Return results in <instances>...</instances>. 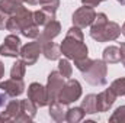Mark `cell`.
Masks as SVG:
<instances>
[{"instance_id": "obj_1", "label": "cell", "mask_w": 125, "mask_h": 123, "mask_svg": "<svg viewBox=\"0 0 125 123\" xmlns=\"http://www.w3.org/2000/svg\"><path fill=\"white\" fill-rule=\"evenodd\" d=\"M83 78L86 80V83H89L90 86L94 87H102L106 84L108 81V64L103 60H93L92 65L82 72Z\"/></svg>"}, {"instance_id": "obj_2", "label": "cell", "mask_w": 125, "mask_h": 123, "mask_svg": "<svg viewBox=\"0 0 125 123\" xmlns=\"http://www.w3.org/2000/svg\"><path fill=\"white\" fill-rule=\"evenodd\" d=\"M33 23V12H31L28 7H25L23 4L13 13L9 16L7 23H6V31L12 32H22L26 26H29Z\"/></svg>"}, {"instance_id": "obj_3", "label": "cell", "mask_w": 125, "mask_h": 123, "mask_svg": "<svg viewBox=\"0 0 125 123\" xmlns=\"http://www.w3.org/2000/svg\"><path fill=\"white\" fill-rule=\"evenodd\" d=\"M61 49V55H64L68 60H80V58H86L89 54V49L84 44V41H76L71 38H64V41L60 45Z\"/></svg>"}, {"instance_id": "obj_4", "label": "cell", "mask_w": 125, "mask_h": 123, "mask_svg": "<svg viewBox=\"0 0 125 123\" xmlns=\"http://www.w3.org/2000/svg\"><path fill=\"white\" fill-rule=\"evenodd\" d=\"M83 94V88H82V84L74 80V78H68L64 86H62L61 91L58 94V101H61L62 104H71L77 100H80Z\"/></svg>"}, {"instance_id": "obj_5", "label": "cell", "mask_w": 125, "mask_h": 123, "mask_svg": "<svg viewBox=\"0 0 125 123\" xmlns=\"http://www.w3.org/2000/svg\"><path fill=\"white\" fill-rule=\"evenodd\" d=\"M94 18H96V12H94L93 7L90 6H82L79 7L77 10H74L73 16H71V22L74 26L83 29V28H87L93 23Z\"/></svg>"}, {"instance_id": "obj_6", "label": "cell", "mask_w": 125, "mask_h": 123, "mask_svg": "<svg viewBox=\"0 0 125 123\" xmlns=\"http://www.w3.org/2000/svg\"><path fill=\"white\" fill-rule=\"evenodd\" d=\"M65 83V78L60 74V71H51L48 74V80H47V93H48V98H50V103L58 100V94L61 91L62 86Z\"/></svg>"}, {"instance_id": "obj_7", "label": "cell", "mask_w": 125, "mask_h": 123, "mask_svg": "<svg viewBox=\"0 0 125 123\" xmlns=\"http://www.w3.org/2000/svg\"><path fill=\"white\" fill-rule=\"evenodd\" d=\"M22 46V41L18 35L10 33L4 38L3 44L0 45V55L1 57H7V58H18L19 57V51Z\"/></svg>"}, {"instance_id": "obj_8", "label": "cell", "mask_w": 125, "mask_h": 123, "mask_svg": "<svg viewBox=\"0 0 125 123\" xmlns=\"http://www.w3.org/2000/svg\"><path fill=\"white\" fill-rule=\"evenodd\" d=\"M41 54H42V52H41V45H39L38 41H35V42H28V44L22 45V46H21V51H19L21 60L25 62L28 67L35 65Z\"/></svg>"}, {"instance_id": "obj_9", "label": "cell", "mask_w": 125, "mask_h": 123, "mask_svg": "<svg viewBox=\"0 0 125 123\" xmlns=\"http://www.w3.org/2000/svg\"><path fill=\"white\" fill-rule=\"evenodd\" d=\"M28 98L32 100L38 107L50 106V98H48L47 87H44L39 83H31L29 84V87H28Z\"/></svg>"}, {"instance_id": "obj_10", "label": "cell", "mask_w": 125, "mask_h": 123, "mask_svg": "<svg viewBox=\"0 0 125 123\" xmlns=\"http://www.w3.org/2000/svg\"><path fill=\"white\" fill-rule=\"evenodd\" d=\"M0 90L7 97H19L25 93V83L23 80H16L10 77L9 80L0 81Z\"/></svg>"}, {"instance_id": "obj_11", "label": "cell", "mask_w": 125, "mask_h": 123, "mask_svg": "<svg viewBox=\"0 0 125 123\" xmlns=\"http://www.w3.org/2000/svg\"><path fill=\"white\" fill-rule=\"evenodd\" d=\"M121 35V26L116 22H108L100 33L94 38L96 42H112L116 41Z\"/></svg>"}, {"instance_id": "obj_12", "label": "cell", "mask_w": 125, "mask_h": 123, "mask_svg": "<svg viewBox=\"0 0 125 123\" xmlns=\"http://www.w3.org/2000/svg\"><path fill=\"white\" fill-rule=\"evenodd\" d=\"M41 45V52L42 55L48 60V61H58L60 57H61V49L60 46L52 42V41H47V39H42V38H38L36 39Z\"/></svg>"}, {"instance_id": "obj_13", "label": "cell", "mask_w": 125, "mask_h": 123, "mask_svg": "<svg viewBox=\"0 0 125 123\" xmlns=\"http://www.w3.org/2000/svg\"><path fill=\"white\" fill-rule=\"evenodd\" d=\"M116 100V94L112 91V88H105L96 96V103H97V112H109Z\"/></svg>"}, {"instance_id": "obj_14", "label": "cell", "mask_w": 125, "mask_h": 123, "mask_svg": "<svg viewBox=\"0 0 125 123\" xmlns=\"http://www.w3.org/2000/svg\"><path fill=\"white\" fill-rule=\"evenodd\" d=\"M36 112H38V106L29 100V98H25V100H21V114L16 117L15 122L21 123V122H31L35 119L36 116Z\"/></svg>"}, {"instance_id": "obj_15", "label": "cell", "mask_w": 125, "mask_h": 123, "mask_svg": "<svg viewBox=\"0 0 125 123\" xmlns=\"http://www.w3.org/2000/svg\"><path fill=\"white\" fill-rule=\"evenodd\" d=\"M21 114V100H10L0 113V122H15Z\"/></svg>"}, {"instance_id": "obj_16", "label": "cell", "mask_w": 125, "mask_h": 123, "mask_svg": "<svg viewBox=\"0 0 125 123\" xmlns=\"http://www.w3.org/2000/svg\"><path fill=\"white\" fill-rule=\"evenodd\" d=\"M67 104H62L61 101L55 100L52 103H50V110H48V114L50 117L57 123L65 122V116H67Z\"/></svg>"}, {"instance_id": "obj_17", "label": "cell", "mask_w": 125, "mask_h": 123, "mask_svg": "<svg viewBox=\"0 0 125 123\" xmlns=\"http://www.w3.org/2000/svg\"><path fill=\"white\" fill-rule=\"evenodd\" d=\"M60 32H61V23L57 19H52L44 26V29H42L41 35L38 38H42V39H47V41H54L60 35Z\"/></svg>"}, {"instance_id": "obj_18", "label": "cell", "mask_w": 125, "mask_h": 123, "mask_svg": "<svg viewBox=\"0 0 125 123\" xmlns=\"http://www.w3.org/2000/svg\"><path fill=\"white\" fill-rule=\"evenodd\" d=\"M102 60L106 62V64H118L121 62V51L118 46H108L103 49V54H102Z\"/></svg>"}, {"instance_id": "obj_19", "label": "cell", "mask_w": 125, "mask_h": 123, "mask_svg": "<svg viewBox=\"0 0 125 123\" xmlns=\"http://www.w3.org/2000/svg\"><path fill=\"white\" fill-rule=\"evenodd\" d=\"M52 19H55V15H52V13H50L44 9H39V10L33 12V23L38 25V26H45Z\"/></svg>"}, {"instance_id": "obj_20", "label": "cell", "mask_w": 125, "mask_h": 123, "mask_svg": "<svg viewBox=\"0 0 125 123\" xmlns=\"http://www.w3.org/2000/svg\"><path fill=\"white\" fill-rule=\"evenodd\" d=\"M86 116V112L83 110V107H70L67 110V116H65V122L68 123H79L82 122Z\"/></svg>"}, {"instance_id": "obj_21", "label": "cell", "mask_w": 125, "mask_h": 123, "mask_svg": "<svg viewBox=\"0 0 125 123\" xmlns=\"http://www.w3.org/2000/svg\"><path fill=\"white\" fill-rule=\"evenodd\" d=\"M82 107L86 112V114L97 113V103H96V94H87L82 100Z\"/></svg>"}, {"instance_id": "obj_22", "label": "cell", "mask_w": 125, "mask_h": 123, "mask_svg": "<svg viewBox=\"0 0 125 123\" xmlns=\"http://www.w3.org/2000/svg\"><path fill=\"white\" fill-rule=\"evenodd\" d=\"M25 72H26V64L22 60H16L10 68V77L16 78V80H23Z\"/></svg>"}, {"instance_id": "obj_23", "label": "cell", "mask_w": 125, "mask_h": 123, "mask_svg": "<svg viewBox=\"0 0 125 123\" xmlns=\"http://www.w3.org/2000/svg\"><path fill=\"white\" fill-rule=\"evenodd\" d=\"M21 6H22V4H18V3L13 1V0H0V12L4 13V15H7V16L13 15Z\"/></svg>"}, {"instance_id": "obj_24", "label": "cell", "mask_w": 125, "mask_h": 123, "mask_svg": "<svg viewBox=\"0 0 125 123\" xmlns=\"http://www.w3.org/2000/svg\"><path fill=\"white\" fill-rule=\"evenodd\" d=\"M58 71H60V74H61L64 78H71V75H73V67H71V62L68 58H60L58 60Z\"/></svg>"}, {"instance_id": "obj_25", "label": "cell", "mask_w": 125, "mask_h": 123, "mask_svg": "<svg viewBox=\"0 0 125 123\" xmlns=\"http://www.w3.org/2000/svg\"><path fill=\"white\" fill-rule=\"evenodd\" d=\"M39 6H41V9H44V10L55 15L57 10H58V7H60V0H41Z\"/></svg>"}, {"instance_id": "obj_26", "label": "cell", "mask_w": 125, "mask_h": 123, "mask_svg": "<svg viewBox=\"0 0 125 123\" xmlns=\"http://www.w3.org/2000/svg\"><path fill=\"white\" fill-rule=\"evenodd\" d=\"M111 88H112V91L116 94V97L125 96V77H121V78L114 80L112 84H111Z\"/></svg>"}, {"instance_id": "obj_27", "label": "cell", "mask_w": 125, "mask_h": 123, "mask_svg": "<svg viewBox=\"0 0 125 123\" xmlns=\"http://www.w3.org/2000/svg\"><path fill=\"white\" fill-rule=\"evenodd\" d=\"M21 33H22L23 36L29 38V39H38V36L41 35V32H39V26L35 25V23H32V25H29V26H26L25 29H22Z\"/></svg>"}, {"instance_id": "obj_28", "label": "cell", "mask_w": 125, "mask_h": 123, "mask_svg": "<svg viewBox=\"0 0 125 123\" xmlns=\"http://www.w3.org/2000/svg\"><path fill=\"white\" fill-rule=\"evenodd\" d=\"M109 122L125 123V106H119V107H116V109L114 110V113H112L111 117H109Z\"/></svg>"}, {"instance_id": "obj_29", "label": "cell", "mask_w": 125, "mask_h": 123, "mask_svg": "<svg viewBox=\"0 0 125 123\" xmlns=\"http://www.w3.org/2000/svg\"><path fill=\"white\" fill-rule=\"evenodd\" d=\"M65 38H71V39H76V41H84V35H83L82 29L77 28V26H74V25L67 31Z\"/></svg>"}, {"instance_id": "obj_30", "label": "cell", "mask_w": 125, "mask_h": 123, "mask_svg": "<svg viewBox=\"0 0 125 123\" xmlns=\"http://www.w3.org/2000/svg\"><path fill=\"white\" fill-rule=\"evenodd\" d=\"M92 62H93V60H90L89 57H86V58L76 60V61H74V65H76V68H77L80 72H84V71L92 65Z\"/></svg>"}, {"instance_id": "obj_31", "label": "cell", "mask_w": 125, "mask_h": 123, "mask_svg": "<svg viewBox=\"0 0 125 123\" xmlns=\"http://www.w3.org/2000/svg\"><path fill=\"white\" fill-rule=\"evenodd\" d=\"M102 1H105V0H82V4L90 6V7H96V6H99Z\"/></svg>"}, {"instance_id": "obj_32", "label": "cell", "mask_w": 125, "mask_h": 123, "mask_svg": "<svg viewBox=\"0 0 125 123\" xmlns=\"http://www.w3.org/2000/svg\"><path fill=\"white\" fill-rule=\"evenodd\" d=\"M7 19H9V16L0 12V29H6V23H7Z\"/></svg>"}, {"instance_id": "obj_33", "label": "cell", "mask_w": 125, "mask_h": 123, "mask_svg": "<svg viewBox=\"0 0 125 123\" xmlns=\"http://www.w3.org/2000/svg\"><path fill=\"white\" fill-rule=\"evenodd\" d=\"M13 1H16L18 4H25V3H28V4H31V6L38 4V3H36V0H13Z\"/></svg>"}, {"instance_id": "obj_34", "label": "cell", "mask_w": 125, "mask_h": 123, "mask_svg": "<svg viewBox=\"0 0 125 123\" xmlns=\"http://www.w3.org/2000/svg\"><path fill=\"white\" fill-rule=\"evenodd\" d=\"M6 97H7V96H6L4 93H3V94H0V107H3V106L6 104Z\"/></svg>"}, {"instance_id": "obj_35", "label": "cell", "mask_w": 125, "mask_h": 123, "mask_svg": "<svg viewBox=\"0 0 125 123\" xmlns=\"http://www.w3.org/2000/svg\"><path fill=\"white\" fill-rule=\"evenodd\" d=\"M3 75H4V64L0 61V81H1V78H3Z\"/></svg>"}, {"instance_id": "obj_36", "label": "cell", "mask_w": 125, "mask_h": 123, "mask_svg": "<svg viewBox=\"0 0 125 123\" xmlns=\"http://www.w3.org/2000/svg\"><path fill=\"white\" fill-rule=\"evenodd\" d=\"M121 33H122V35L125 36V22H124V25L121 26Z\"/></svg>"}, {"instance_id": "obj_37", "label": "cell", "mask_w": 125, "mask_h": 123, "mask_svg": "<svg viewBox=\"0 0 125 123\" xmlns=\"http://www.w3.org/2000/svg\"><path fill=\"white\" fill-rule=\"evenodd\" d=\"M116 1H118L121 6H125V0H116Z\"/></svg>"}, {"instance_id": "obj_38", "label": "cell", "mask_w": 125, "mask_h": 123, "mask_svg": "<svg viewBox=\"0 0 125 123\" xmlns=\"http://www.w3.org/2000/svg\"><path fill=\"white\" fill-rule=\"evenodd\" d=\"M121 62H122V65L125 67V57H122V58H121Z\"/></svg>"}, {"instance_id": "obj_39", "label": "cell", "mask_w": 125, "mask_h": 123, "mask_svg": "<svg viewBox=\"0 0 125 123\" xmlns=\"http://www.w3.org/2000/svg\"><path fill=\"white\" fill-rule=\"evenodd\" d=\"M39 1H41V0H36V3H38V4H39Z\"/></svg>"}]
</instances>
